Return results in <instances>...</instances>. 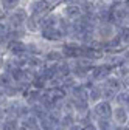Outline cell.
<instances>
[{
	"mask_svg": "<svg viewBox=\"0 0 129 130\" xmlns=\"http://www.w3.org/2000/svg\"><path fill=\"white\" fill-rule=\"evenodd\" d=\"M25 60H27V65H25V67H28V68H31V70H37V71L47 63L42 56H31V54H28V56L25 57Z\"/></svg>",
	"mask_w": 129,
	"mask_h": 130,
	"instance_id": "cell-19",
	"label": "cell"
},
{
	"mask_svg": "<svg viewBox=\"0 0 129 130\" xmlns=\"http://www.w3.org/2000/svg\"><path fill=\"white\" fill-rule=\"evenodd\" d=\"M59 46H61V50H62L64 56H66V59H69V60L83 57V43L75 42V40H69V39H67L66 42H62Z\"/></svg>",
	"mask_w": 129,
	"mask_h": 130,
	"instance_id": "cell-6",
	"label": "cell"
},
{
	"mask_svg": "<svg viewBox=\"0 0 129 130\" xmlns=\"http://www.w3.org/2000/svg\"><path fill=\"white\" fill-rule=\"evenodd\" d=\"M56 8L64 17H67L70 20H76L84 14L79 3H59V5H56Z\"/></svg>",
	"mask_w": 129,
	"mask_h": 130,
	"instance_id": "cell-7",
	"label": "cell"
},
{
	"mask_svg": "<svg viewBox=\"0 0 129 130\" xmlns=\"http://www.w3.org/2000/svg\"><path fill=\"white\" fill-rule=\"evenodd\" d=\"M58 68H59V77H67L72 74V63L69 59H64L58 63Z\"/></svg>",
	"mask_w": 129,
	"mask_h": 130,
	"instance_id": "cell-22",
	"label": "cell"
},
{
	"mask_svg": "<svg viewBox=\"0 0 129 130\" xmlns=\"http://www.w3.org/2000/svg\"><path fill=\"white\" fill-rule=\"evenodd\" d=\"M17 130H30V128H27V127H25V125H22V124H20V127H19V128H17Z\"/></svg>",
	"mask_w": 129,
	"mask_h": 130,
	"instance_id": "cell-33",
	"label": "cell"
},
{
	"mask_svg": "<svg viewBox=\"0 0 129 130\" xmlns=\"http://www.w3.org/2000/svg\"><path fill=\"white\" fill-rule=\"evenodd\" d=\"M112 8V23H115L118 28L123 25H127V15H129V8L120 2V0H115V2L110 3Z\"/></svg>",
	"mask_w": 129,
	"mask_h": 130,
	"instance_id": "cell-3",
	"label": "cell"
},
{
	"mask_svg": "<svg viewBox=\"0 0 129 130\" xmlns=\"http://www.w3.org/2000/svg\"><path fill=\"white\" fill-rule=\"evenodd\" d=\"M47 2H50L51 5H55V6H56V5H59V3L62 2V0H47Z\"/></svg>",
	"mask_w": 129,
	"mask_h": 130,
	"instance_id": "cell-32",
	"label": "cell"
},
{
	"mask_svg": "<svg viewBox=\"0 0 129 130\" xmlns=\"http://www.w3.org/2000/svg\"><path fill=\"white\" fill-rule=\"evenodd\" d=\"M44 59H45V62H50V63H59L61 60L66 59V56H64L59 45H51L47 50V53L44 54Z\"/></svg>",
	"mask_w": 129,
	"mask_h": 130,
	"instance_id": "cell-10",
	"label": "cell"
},
{
	"mask_svg": "<svg viewBox=\"0 0 129 130\" xmlns=\"http://www.w3.org/2000/svg\"><path fill=\"white\" fill-rule=\"evenodd\" d=\"M117 31H118V26L115 23H112V22H100L98 25H96V29H95V37H96L98 42L107 45V42H110L112 39H114V36L117 34Z\"/></svg>",
	"mask_w": 129,
	"mask_h": 130,
	"instance_id": "cell-1",
	"label": "cell"
},
{
	"mask_svg": "<svg viewBox=\"0 0 129 130\" xmlns=\"http://www.w3.org/2000/svg\"><path fill=\"white\" fill-rule=\"evenodd\" d=\"M101 84H103L104 87H109V88H112V90H115V91L123 90V80H121V77H118V76L114 74V73H112L110 76H107Z\"/></svg>",
	"mask_w": 129,
	"mask_h": 130,
	"instance_id": "cell-17",
	"label": "cell"
},
{
	"mask_svg": "<svg viewBox=\"0 0 129 130\" xmlns=\"http://www.w3.org/2000/svg\"><path fill=\"white\" fill-rule=\"evenodd\" d=\"M41 37H42L45 42H48L50 45H61L62 42H66V40H67L66 32L61 31L58 26L42 29V31H41Z\"/></svg>",
	"mask_w": 129,
	"mask_h": 130,
	"instance_id": "cell-5",
	"label": "cell"
},
{
	"mask_svg": "<svg viewBox=\"0 0 129 130\" xmlns=\"http://www.w3.org/2000/svg\"><path fill=\"white\" fill-rule=\"evenodd\" d=\"M41 74H42L47 80H51V79H55V77H59L58 63H50V62H47L44 67L41 68Z\"/></svg>",
	"mask_w": 129,
	"mask_h": 130,
	"instance_id": "cell-15",
	"label": "cell"
},
{
	"mask_svg": "<svg viewBox=\"0 0 129 130\" xmlns=\"http://www.w3.org/2000/svg\"><path fill=\"white\" fill-rule=\"evenodd\" d=\"M42 90H37V88H33V87H28L23 93H22V98L23 101L28 102L30 105H34V104H39L41 102V98H42Z\"/></svg>",
	"mask_w": 129,
	"mask_h": 130,
	"instance_id": "cell-12",
	"label": "cell"
},
{
	"mask_svg": "<svg viewBox=\"0 0 129 130\" xmlns=\"http://www.w3.org/2000/svg\"><path fill=\"white\" fill-rule=\"evenodd\" d=\"M114 74H117L118 77H126L127 74H129V62H124V63H121V65H118V67H115L114 68Z\"/></svg>",
	"mask_w": 129,
	"mask_h": 130,
	"instance_id": "cell-24",
	"label": "cell"
},
{
	"mask_svg": "<svg viewBox=\"0 0 129 130\" xmlns=\"http://www.w3.org/2000/svg\"><path fill=\"white\" fill-rule=\"evenodd\" d=\"M23 0H0V11H12L14 8H17L20 5H23Z\"/></svg>",
	"mask_w": 129,
	"mask_h": 130,
	"instance_id": "cell-21",
	"label": "cell"
},
{
	"mask_svg": "<svg viewBox=\"0 0 129 130\" xmlns=\"http://www.w3.org/2000/svg\"><path fill=\"white\" fill-rule=\"evenodd\" d=\"M121 80H123V88H124V90H127V91H129V74H127V76H126V77H123V79H121Z\"/></svg>",
	"mask_w": 129,
	"mask_h": 130,
	"instance_id": "cell-31",
	"label": "cell"
},
{
	"mask_svg": "<svg viewBox=\"0 0 129 130\" xmlns=\"http://www.w3.org/2000/svg\"><path fill=\"white\" fill-rule=\"evenodd\" d=\"M55 127H56V125L51 122V119L48 118V116L41 119V128H42V130H53Z\"/></svg>",
	"mask_w": 129,
	"mask_h": 130,
	"instance_id": "cell-28",
	"label": "cell"
},
{
	"mask_svg": "<svg viewBox=\"0 0 129 130\" xmlns=\"http://www.w3.org/2000/svg\"><path fill=\"white\" fill-rule=\"evenodd\" d=\"M73 102H75L76 116H83L92 110V104L89 101V98H73Z\"/></svg>",
	"mask_w": 129,
	"mask_h": 130,
	"instance_id": "cell-13",
	"label": "cell"
},
{
	"mask_svg": "<svg viewBox=\"0 0 129 130\" xmlns=\"http://www.w3.org/2000/svg\"><path fill=\"white\" fill-rule=\"evenodd\" d=\"M23 2H28V0H23Z\"/></svg>",
	"mask_w": 129,
	"mask_h": 130,
	"instance_id": "cell-37",
	"label": "cell"
},
{
	"mask_svg": "<svg viewBox=\"0 0 129 130\" xmlns=\"http://www.w3.org/2000/svg\"><path fill=\"white\" fill-rule=\"evenodd\" d=\"M101 99H104V98H103V84L101 82H96L93 87L89 88V101L93 105L96 102H100Z\"/></svg>",
	"mask_w": 129,
	"mask_h": 130,
	"instance_id": "cell-16",
	"label": "cell"
},
{
	"mask_svg": "<svg viewBox=\"0 0 129 130\" xmlns=\"http://www.w3.org/2000/svg\"><path fill=\"white\" fill-rule=\"evenodd\" d=\"M2 54L16 56V57H25V56H28L25 39H14L9 43H6L5 46H2Z\"/></svg>",
	"mask_w": 129,
	"mask_h": 130,
	"instance_id": "cell-4",
	"label": "cell"
},
{
	"mask_svg": "<svg viewBox=\"0 0 129 130\" xmlns=\"http://www.w3.org/2000/svg\"><path fill=\"white\" fill-rule=\"evenodd\" d=\"M93 2H98V0H93Z\"/></svg>",
	"mask_w": 129,
	"mask_h": 130,
	"instance_id": "cell-36",
	"label": "cell"
},
{
	"mask_svg": "<svg viewBox=\"0 0 129 130\" xmlns=\"http://www.w3.org/2000/svg\"><path fill=\"white\" fill-rule=\"evenodd\" d=\"M83 130H100V128H98V124H96V121H93V122H89V124L83 125Z\"/></svg>",
	"mask_w": 129,
	"mask_h": 130,
	"instance_id": "cell-29",
	"label": "cell"
},
{
	"mask_svg": "<svg viewBox=\"0 0 129 130\" xmlns=\"http://www.w3.org/2000/svg\"><path fill=\"white\" fill-rule=\"evenodd\" d=\"M117 93H118V91H115V90H112V88H109V87H104V85H103V98H104L106 101L114 102Z\"/></svg>",
	"mask_w": 129,
	"mask_h": 130,
	"instance_id": "cell-27",
	"label": "cell"
},
{
	"mask_svg": "<svg viewBox=\"0 0 129 130\" xmlns=\"http://www.w3.org/2000/svg\"><path fill=\"white\" fill-rule=\"evenodd\" d=\"M127 25H129V15H127Z\"/></svg>",
	"mask_w": 129,
	"mask_h": 130,
	"instance_id": "cell-34",
	"label": "cell"
},
{
	"mask_svg": "<svg viewBox=\"0 0 129 130\" xmlns=\"http://www.w3.org/2000/svg\"><path fill=\"white\" fill-rule=\"evenodd\" d=\"M25 6L30 12V15H34V17L41 19L45 14H48L51 9H55V5H51L47 0H28L25 2Z\"/></svg>",
	"mask_w": 129,
	"mask_h": 130,
	"instance_id": "cell-2",
	"label": "cell"
},
{
	"mask_svg": "<svg viewBox=\"0 0 129 130\" xmlns=\"http://www.w3.org/2000/svg\"><path fill=\"white\" fill-rule=\"evenodd\" d=\"M64 130H83V125L79 124V122H75L73 125H70V127H67V128H64Z\"/></svg>",
	"mask_w": 129,
	"mask_h": 130,
	"instance_id": "cell-30",
	"label": "cell"
},
{
	"mask_svg": "<svg viewBox=\"0 0 129 130\" xmlns=\"http://www.w3.org/2000/svg\"><path fill=\"white\" fill-rule=\"evenodd\" d=\"M118 34L121 37V42L124 46H129V25H123L118 28Z\"/></svg>",
	"mask_w": 129,
	"mask_h": 130,
	"instance_id": "cell-25",
	"label": "cell"
},
{
	"mask_svg": "<svg viewBox=\"0 0 129 130\" xmlns=\"http://www.w3.org/2000/svg\"><path fill=\"white\" fill-rule=\"evenodd\" d=\"M20 127V118L17 116H2V122H0V130H17Z\"/></svg>",
	"mask_w": 129,
	"mask_h": 130,
	"instance_id": "cell-14",
	"label": "cell"
},
{
	"mask_svg": "<svg viewBox=\"0 0 129 130\" xmlns=\"http://www.w3.org/2000/svg\"><path fill=\"white\" fill-rule=\"evenodd\" d=\"M12 82H14V79H12L11 73H8V71H0V87L9 85Z\"/></svg>",
	"mask_w": 129,
	"mask_h": 130,
	"instance_id": "cell-26",
	"label": "cell"
},
{
	"mask_svg": "<svg viewBox=\"0 0 129 130\" xmlns=\"http://www.w3.org/2000/svg\"><path fill=\"white\" fill-rule=\"evenodd\" d=\"M23 28L28 32V36H41V31H42L41 19L34 17V15H30L25 22V25H23Z\"/></svg>",
	"mask_w": 129,
	"mask_h": 130,
	"instance_id": "cell-11",
	"label": "cell"
},
{
	"mask_svg": "<svg viewBox=\"0 0 129 130\" xmlns=\"http://www.w3.org/2000/svg\"><path fill=\"white\" fill-rule=\"evenodd\" d=\"M127 101H129V91L127 90H120L114 99V104H118V105H127Z\"/></svg>",
	"mask_w": 129,
	"mask_h": 130,
	"instance_id": "cell-23",
	"label": "cell"
},
{
	"mask_svg": "<svg viewBox=\"0 0 129 130\" xmlns=\"http://www.w3.org/2000/svg\"><path fill=\"white\" fill-rule=\"evenodd\" d=\"M120 2H127V0H120Z\"/></svg>",
	"mask_w": 129,
	"mask_h": 130,
	"instance_id": "cell-35",
	"label": "cell"
},
{
	"mask_svg": "<svg viewBox=\"0 0 129 130\" xmlns=\"http://www.w3.org/2000/svg\"><path fill=\"white\" fill-rule=\"evenodd\" d=\"M33 88H37V90H42V91H45L47 88H48V80L41 74V70H39V73L36 74V77L31 80V84H30Z\"/></svg>",
	"mask_w": 129,
	"mask_h": 130,
	"instance_id": "cell-20",
	"label": "cell"
},
{
	"mask_svg": "<svg viewBox=\"0 0 129 130\" xmlns=\"http://www.w3.org/2000/svg\"><path fill=\"white\" fill-rule=\"evenodd\" d=\"M112 121H114L117 125L127 127L129 125V107L127 105L114 104V110H112Z\"/></svg>",
	"mask_w": 129,
	"mask_h": 130,
	"instance_id": "cell-9",
	"label": "cell"
},
{
	"mask_svg": "<svg viewBox=\"0 0 129 130\" xmlns=\"http://www.w3.org/2000/svg\"><path fill=\"white\" fill-rule=\"evenodd\" d=\"M41 130H42V128H41Z\"/></svg>",
	"mask_w": 129,
	"mask_h": 130,
	"instance_id": "cell-38",
	"label": "cell"
},
{
	"mask_svg": "<svg viewBox=\"0 0 129 130\" xmlns=\"http://www.w3.org/2000/svg\"><path fill=\"white\" fill-rule=\"evenodd\" d=\"M112 110H114V102L101 99L92 105V113L95 115V121L98 118H112Z\"/></svg>",
	"mask_w": 129,
	"mask_h": 130,
	"instance_id": "cell-8",
	"label": "cell"
},
{
	"mask_svg": "<svg viewBox=\"0 0 129 130\" xmlns=\"http://www.w3.org/2000/svg\"><path fill=\"white\" fill-rule=\"evenodd\" d=\"M0 94H2V98H6V99H14V98H19L22 96L19 88L16 87V84H9V85H3L0 87Z\"/></svg>",
	"mask_w": 129,
	"mask_h": 130,
	"instance_id": "cell-18",
	"label": "cell"
}]
</instances>
